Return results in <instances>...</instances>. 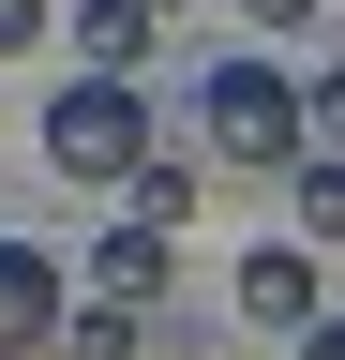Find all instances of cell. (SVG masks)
<instances>
[{
    "label": "cell",
    "mask_w": 345,
    "mask_h": 360,
    "mask_svg": "<svg viewBox=\"0 0 345 360\" xmlns=\"http://www.w3.org/2000/svg\"><path fill=\"white\" fill-rule=\"evenodd\" d=\"M136 150H150V105H136V75L75 60V75L46 90V165H60V180H91V195H120V180H136Z\"/></svg>",
    "instance_id": "1"
},
{
    "label": "cell",
    "mask_w": 345,
    "mask_h": 360,
    "mask_svg": "<svg viewBox=\"0 0 345 360\" xmlns=\"http://www.w3.org/2000/svg\"><path fill=\"white\" fill-rule=\"evenodd\" d=\"M195 120H210V150H226V165H300V150H315V135H300V75H285V60H210Z\"/></svg>",
    "instance_id": "2"
},
{
    "label": "cell",
    "mask_w": 345,
    "mask_h": 360,
    "mask_svg": "<svg viewBox=\"0 0 345 360\" xmlns=\"http://www.w3.org/2000/svg\"><path fill=\"white\" fill-rule=\"evenodd\" d=\"M240 315L255 330H315V240H255L240 255Z\"/></svg>",
    "instance_id": "3"
},
{
    "label": "cell",
    "mask_w": 345,
    "mask_h": 360,
    "mask_svg": "<svg viewBox=\"0 0 345 360\" xmlns=\"http://www.w3.org/2000/svg\"><path fill=\"white\" fill-rule=\"evenodd\" d=\"M46 330H60V255L0 240V345H46Z\"/></svg>",
    "instance_id": "4"
},
{
    "label": "cell",
    "mask_w": 345,
    "mask_h": 360,
    "mask_svg": "<svg viewBox=\"0 0 345 360\" xmlns=\"http://www.w3.org/2000/svg\"><path fill=\"white\" fill-rule=\"evenodd\" d=\"M60 30H75V60H105V75H136L150 45H165V15H150V0H75Z\"/></svg>",
    "instance_id": "5"
},
{
    "label": "cell",
    "mask_w": 345,
    "mask_h": 360,
    "mask_svg": "<svg viewBox=\"0 0 345 360\" xmlns=\"http://www.w3.org/2000/svg\"><path fill=\"white\" fill-rule=\"evenodd\" d=\"M91 285H105V300H150V285H165V225H150V210H120L105 240H91Z\"/></svg>",
    "instance_id": "6"
},
{
    "label": "cell",
    "mask_w": 345,
    "mask_h": 360,
    "mask_svg": "<svg viewBox=\"0 0 345 360\" xmlns=\"http://www.w3.org/2000/svg\"><path fill=\"white\" fill-rule=\"evenodd\" d=\"M120 195H136L150 225H165V240H181V225H195V195H210V180L181 165V150H165V135H150V150H136V180H120Z\"/></svg>",
    "instance_id": "7"
},
{
    "label": "cell",
    "mask_w": 345,
    "mask_h": 360,
    "mask_svg": "<svg viewBox=\"0 0 345 360\" xmlns=\"http://www.w3.org/2000/svg\"><path fill=\"white\" fill-rule=\"evenodd\" d=\"M285 180H300V240H345V150H300Z\"/></svg>",
    "instance_id": "8"
},
{
    "label": "cell",
    "mask_w": 345,
    "mask_h": 360,
    "mask_svg": "<svg viewBox=\"0 0 345 360\" xmlns=\"http://www.w3.org/2000/svg\"><path fill=\"white\" fill-rule=\"evenodd\" d=\"M300 135H315V150H345V60L300 75Z\"/></svg>",
    "instance_id": "9"
},
{
    "label": "cell",
    "mask_w": 345,
    "mask_h": 360,
    "mask_svg": "<svg viewBox=\"0 0 345 360\" xmlns=\"http://www.w3.org/2000/svg\"><path fill=\"white\" fill-rule=\"evenodd\" d=\"M46 30H60V0H0V60H30Z\"/></svg>",
    "instance_id": "10"
},
{
    "label": "cell",
    "mask_w": 345,
    "mask_h": 360,
    "mask_svg": "<svg viewBox=\"0 0 345 360\" xmlns=\"http://www.w3.org/2000/svg\"><path fill=\"white\" fill-rule=\"evenodd\" d=\"M240 15H255V30H315V0H240Z\"/></svg>",
    "instance_id": "11"
},
{
    "label": "cell",
    "mask_w": 345,
    "mask_h": 360,
    "mask_svg": "<svg viewBox=\"0 0 345 360\" xmlns=\"http://www.w3.org/2000/svg\"><path fill=\"white\" fill-rule=\"evenodd\" d=\"M150 15H181V0H150Z\"/></svg>",
    "instance_id": "12"
}]
</instances>
